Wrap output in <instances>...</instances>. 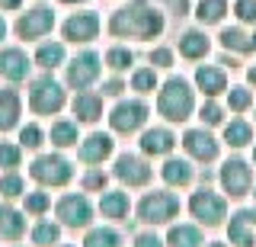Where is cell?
Masks as SVG:
<instances>
[{
	"label": "cell",
	"mask_w": 256,
	"mask_h": 247,
	"mask_svg": "<svg viewBox=\"0 0 256 247\" xmlns=\"http://www.w3.org/2000/svg\"><path fill=\"white\" fill-rule=\"evenodd\" d=\"M160 29H164V20L157 17L154 10H150L144 0L138 4L125 7V10H118L116 17H112V33L116 36H138V39H150L157 36Z\"/></svg>",
	"instance_id": "cell-1"
},
{
	"label": "cell",
	"mask_w": 256,
	"mask_h": 247,
	"mask_svg": "<svg viewBox=\"0 0 256 247\" xmlns=\"http://www.w3.org/2000/svg\"><path fill=\"white\" fill-rule=\"evenodd\" d=\"M160 113L166 119H173V122H182L189 113H192V90L182 81H170L160 90Z\"/></svg>",
	"instance_id": "cell-2"
},
{
	"label": "cell",
	"mask_w": 256,
	"mask_h": 247,
	"mask_svg": "<svg viewBox=\"0 0 256 247\" xmlns=\"http://www.w3.org/2000/svg\"><path fill=\"white\" fill-rule=\"evenodd\" d=\"M29 100H32V109H36V113L48 116V113H58V109L64 106V90L52 81V77H42V81L32 84Z\"/></svg>",
	"instance_id": "cell-3"
},
{
	"label": "cell",
	"mask_w": 256,
	"mask_h": 247,
	"mask_svg": "<svg viewBox=\"0 0 256 247\" xmlns=\"http://www.w3.org/2000/svg\"><path fill=\"white\" fill-rule=\"evenodd\" d=\"M180 212V202L170 193H154L141 202V218L150 221V225H160V221H170L173 215Z\"/></svg>",
	"instance_id": "cell-4"
},
{
	"label": "cell",
	"mask_w": 256,
	"mask_h": 247,
	"mask_svg": "<svg viewBox=\"0 0 256 247\" xmlns=\"http://www.w3.org/2000/svg\"><path fill=\"white\" fill-rule=\"evenodd\" d=\"M32 177L38 183H52V186H61V183L70 180V164L64 161V157H38L36 164H32Z\"/></svg>",
	"instance_id": "cell-5"
},
{
	"label": "cell",
	"mask_w": 256,
	"mask_h": 247,
	"mask_svg": "<svg viewBox=\"0 0 256 247\" xmlns=\"http://www.w3.org/2000/svg\"><path fill=\"white\" fill-rule=\"evenodd\" d=\"M189 205H192V215H196L198 221H205V225H218L224 218V199H218L214 193H208V189L196 193Z\"/></svg>",
	"instance_id": "cell-6"
},
{
	"label": "cell",
	"mask_w": 256,
	"mask_h": 247,
	"mask_svg": "<svg viewBox=\"0 0 256 247\" xmlns=\"http://www.w3.org/2000/svg\"><path fill=\"white\" fill-rule=\"evenodd\" d=\"M221 183L230 196H244L246 189H250V167L244 161H228L224 170H221Z\"/></svg>",
	"instance_id": "cell-7"
},
{
	"label": "cell",
	"mask_w": 256,
	"mask_h": 247,
	"mask_svg": "<svg viewBox=\"0 0 256 247\" xmlns=\"http://www.w3.org/2000/svg\"><path fill=\"white\" fill-rule=\"evenodd\" d=\"M52 23H54V13L38 7V10L26 13V17L16 23V33H20L22 39H38V36H45L48 29H52Z\"/></svg>",
	"instance_id": "cell-8"
},
{
	"label": "cell",
	"mask_w": 256,
	"mask_h": 247,
	"mask_svg": "<svg viewBox=\"0 0 256 247\" xmlns=\"http://www.w3.org/2000/svg\"><path fill=\"white\" fill-rule=\"evenodd\" d=\"M58 215L64 218V225L80 228V225L90 221V202H86L84 196H64L58 202Z\"/></svg>",
	"instance_id": "cell-9"
},
{
	"label": "cell",
	"mask_w": 256,
	"mask_h": 247,
	"mask_svg": "<svg viewBox=\"0 0 256 247\" xmlns=\"http://www.w3.org/2000/svg\"><path fill=\"white\" fill-rule=\"evenodd\" d=\"M96 74H100V58L96 55H80V58H74V65L68 68V84L86 87V84L96 81Z\"/></svg>",
	"instance_id": "cell-10"
},
{
	"label": "cell",
	"mask_w": 256,
	"mask_h": 247,
	"mask_svg": "<svg viewBox=\"0 0 256 247\" xmlns=\"http://www.w3.org/2000/svg\"><path fill=\"white\" fill-rule=\"evenodd\" d=\"M144 119H148V109H144L141 103H122V106H116V113H112V129L116 132H134Z\"/></svg>",
	"instance_id": "cell-11"
},
{
	"label": "cell",
	"mask_w": 256,
	"mask_h": 247,
	"mask_svg": "<svg viewBox=\"0 0 256 247\" xmlns=\"http://www.w3.org/2000/svg\"><path fill=\"white\" fill-rule=\"evenodd\" d=\"M116 173H118V180H125V183H128V186H141V183H148V180H150V167L144 164L141 157H132V154L118 157Z\"/></svg>",
	"instance_id": "cell-12"
},
{
	"label": "cell",
	"mask_w": 256,
	"mask_h": 247,
	"mask_svg": "<svg viewBox=\"0 0 256 247\" xmlns=\"http://www.w3.org/2000/svg\"><path fill=\"white\" fill-rule=\"evenodd\" d=\"M26 74H29V61L20 49L0 52V77H6V81H22Z\"/></svg>",
	"instance_id": "cell-13"
},
{
	"label": "cell",
	"mask_w": 256,
	"mask_h": 247,
	"mask_svg": "<svg viewBox=\"0 0 256 247\" xmlns=\"http://www.w3.org/2000/svg\"><path fill=\"white\" fill-rule=\"evenodd\" d=\"M96 29H100V20H96L93 13H77V17H70L68 23H64V36L74 39V42H86V39H93Z\"/></svg>",
	"instance_id": "cell-14"
},
{
	"label": "cell",
	"mask_w": 256,
	"mask_h": 247,
	"mask_svg": "<svg viewBox=\"0 0 256 247\" xmlns=\"http://www.w3.org/2000/svg\"><path fill=\"white\" fill-rule=\"evenodd\" d=\"M186 151L192 157H198V161H212L214 154H218V145H214V138L212 135H205V132H186Z\"/></svg>",
	"instance_id": "cell-15"
},
{
	"label": "cell",
	"mask_w": 256,
	"mask_h": 247,
	"mask_svg": "<svg viewBox=\"0 0 256 247\" xmlns=\"http://www.w3.org/2000/svg\"><path fill=\"white\" fill-rule=\"evenodd\" d=\"M20 116V97L13 90H0V132L13 129Z\"/></svg>",
	"instance_id": "cell-16"
},
{
	"label": "cell",
	"mask_w": 256,
	"mask_h": 247,
	"mask_svg": "<svg viewBox=\"0 0 256 247\" xmlns=\"http://www.w3.org/2000/svg\"><path fill=\"white\" fill-rule=\"evenodd\" d=\"M109 151H112V141L106 135H90V138L84 141V148H80V157H84L86 164H96V161H102Z\"/></svg>",
	"instance_id": "cell-17"
},
{
	"label": "cell",
	"mask_w": 256,
	"mask_h": 247,
	"mask_svg": "<svg viewBox=\"0 0 256 247\" xmlns=\"http://www.w3.org/2000/svg\"><path fill=\"white\" fill-rule=\"evenodd\" d=\"M22 228H26L22 215L10 205H0V237H20Z\"/></svg>",
	"instance_id": "cell-18"
},
{
	"label": "cell",
	"mask_w": 256,
	"mask_h": 247,
	"mask_svg": "<svg viewBox=\"0 0 256 247\" xmlns=\"http://www.w3.org/2000/svg\"><path fill=\"white\" fill-rule=\"evenodd\" d=\"M141 148L148 151V154H166V151L173 148V135H170V132H164V129H154V132L144 135Z\"/></svg>",
	"instance_id": "cell-19"
},
{
	"label": "cell",
	"mask_w": 256,
	"mask_h": 247,
	"mask_svg": "<svg viewBox=\"0 0 256 247\" xmlns=\"http://www.w3.org/2000/svg\"><path fill=\"white\" fill-rule=\"evenodd\" d=\"M100 209L106 218H125L128 215V196L125 193H106L100 202Z\"/></svg>",
	"instance_id": "cell-20"
},
{
	"label": "cell",
	"mask_w": 256,
	"mask_h": 247,
	"mask_svg": "<svg viewBox=\"0 0 256 247\" xmlns=\"http://www.w3.org/2000/svg\"><path fill=\"white\" fill-rule=\"evenodd\" d=\"M180 52L186 55V58H202V55L208 52V39L202 33H186L180 39Z\"/></svg>",
	"instance_id": "cell-21"
},
{
	"label": "cell",
	"mask_w": 256,
	"mask_h": 247,
	"mask_svg": "<svg viewBox=\"0 0 256 247\" xmlns=\"http://www.w3.org/2000/svg\"><path fill=\"white\" fill-rule=\"evenodd\" d=\"M196 81H198V87H202L208 97H214V93L224 90V74H221V71H214V68H202L196 74Z\"/></svg>",
	"instance_id": "cell-22"
},
{
	"label": "cell",
	"mask_w": 256,
	"mask_h": 247,
	"mask_svg": "<svg viewBox=\"0 0 256 247\" xmlns=\"http://www.w3.org/2000/svg\"><path fill=\"white\" fill-rule=\"evenodd\" d=\"M102 113V103L96 97H77L74 100V116L84 119V122H93V119H100Z\"/></svg>",
	"instance_id": "cell-23"
},
{
	"label": "cell",
	"mask_w": 256,
	"mask_h": 247,
	"mask_svg": "<svg viewBox=\"0 0 256 247\" xmlns=\"http://www.w3.org/2000/svg\"><path fill=\"white\" fill-rule=\"evenodd\" d=\"M170 244L173 247H198L202 244V234H198L196 228H189V225H180V228L170 231Z\"/></svg>",
	"instance_id": "cell-24"
},
{
	"label": "cell",
	"mask_w": 256,
	"mask_h": 247,
	"mask_svg": "<svg viewBox=\"0 0 256 247\" xmlns=\"http://www.w3.org/2000/svg\"><path fill=\"white\" fill-rule=\"evenodd\" d=\"M224 10H228L224 0H202V4H198V20L202 23H218L224 17Z\"/></svg>",
	"instance_id": "cell-25"
},
{
	"label": "cell",
	"mask_w": 256,
	"mask_h": 247,
	"mask_svg": "<svg viewBox=\"0 0 256 247\" xmlns=\"http://www.w3.org/2000/svg\"><path fill=\"white\" fill-rule=\"evenodd\" d=\"M230 244L234 247H253V237H250V231H246L244 215H237V218L230 221Z\"/></svg>",
	"instance_id": "cell-26"
},
{
	"label": "cell",
	"mask_w": 256,
	"mask_h": 247,
	"mask_svg": "<svg viewBox=\"0 0 256 247\" xmlns=\"http://www.w3.org/2000/svg\"><path fill=\"white\" fill-rule=\"evenodd\" d=\"M164 177H166V183H189V177H192V170H189V164H182V161H170L164 167Z\"/></svg>",
	"instance_id": "cell-27"
},
{
	"label": "cell",
	"mask_w": 256,
	"mask_h": 247,
	"mask_svg": "<svg viewBox=\"0 0 256 247\" xmlns=\"http://www.w3.org/2000/svg\"><path fill=\"white\" fill-rule=\"evenodd\" d=\"M221 39H224V45H228V49H237V52H250V49H256V42H253V39H246L240 29H228Z\"/></svg>",
	"instance_id": "cell-28"
},
{
	"label": "cell",
	"mask_w": 256,
	"mask_h": 247,
	"mask_svg": "<svg viewBox=\"0 0 256 247\" xmlns=\"http://www.w3.org/2000/svg\"><path fill=\"white\" fill-rule=\"evenodd\" d=\"M52 141L54 145H74L77 141V125L74 122H58L52 129Z\"/></svg>",
	"instance_id": "cell-29"
},
{
	"label": "cell",
	"mask_w": 256,
	"mask_h": 247,
	"mask_svg": "<svg viewBox=\"0 0 256 247\" xmlns=\"http://www.w3.org/2000/svg\"><path fill=\"white\" fill-rule=\"evenodd\" d=\"M224 138L230 141V145H246L250 141V125H244V122H230L228 129H224Z\"/></svg>",
	"instance_id": "cell-30"
},
{
	"label": "cell",
	"mask_w": 256,
	"mask_h": 247,
	"mask_svg": "<svg viewBox=\"0 0 256 247\" xmlns=\"http://www.w3.org/2000/svg\"><path fill=\"white\" fill-rule=\"evenodd\" d=\"M61 58H64V49H61V45H42V49H38V65H42V68L61 65Z\"/></svg>",
	"instance_id": "cell-31"
},
{
	"label": "cell",
	"mask_w": 256,
	"mask_h": 247,
	"mask_svg": "<svg viewBox=\"0 0 256 247\" xmlns=\"http://www.w3.org/2000/svg\"><path fill=\"white\" fill-rule=\"evenodd\" d=\"M86 247H118V234L116 231H93L90 237H86Z\"/></svg>",
	"instance_id": "cell-32"
},
{
	"label": "cell",
	"mask_w": 256,
	"mask_h": 247,
	"mask_svg": "<svg viewBox=\"0 0 256 247\" xmlns=\"http://www.w3.org/2000/svg\"><path fill=\"white\" fill-rule=\"evenodd\" d=\"M32 237H36V244H54V241H58V228L48 225V221H42V225L36 228V234H32Z\"/></svg>",
	"instance_id": "cell-33"
},
{
	"label": "cell",
	"mask_w": 256,
	"mask_h": 247,
	"mask_svg": "<svg viewBox=\"0 0 256 247\" xmlns=\"http://www.w3.org/2000/svg\"><path fill=\"white\" fill-rule=\"evenodd\" d=\"M106 61H109V68H116V71H118V68H128V65H132V55H128L125 49H112Z\"/></svg>",
	"instance_id": "cell-34"
},
{
	"label": "cell",
	"mask_w": 256,
	"mask_h": 247,
	"mask_svg": "<svg viewBox=\"0 0 256 247\" xmlns=\"http://www.w3.org/2000/svg\"><path fill=\"white\" fill-rule=\"evenodd\" d=\"M0 193L4 196H20L22 193V180L20 177H4L0 180Z\"/></svg>",
	"instance_id": "cell-35"
},
{
	"label": "cell",
	"mask_w": 256,
	"mask_h": 247,
	"mask_svg": "<svg viewBox=\"0 0 256 247\" xmlns=\"http://www.w3.org/2000/svg\"><path fill=\"white\" fill-rule=\"evenodd\" d=\"M20 164V151L13 145H0V167H16Z\"/></svg>",
	"instance_id": "cell-36"
},
{
	"label": "cell",
	"mask_w": 256,
	"mask_h": 247,
	"mask_svg": "<svg viewBox=\"0 0 256 247\" xmlns=\"http://www.w3.org/2000/svg\"><path fill=\"white\" fill-rule=\"evenodd\" d=\"M237 17L253 23L256 20V0H237Z\"/></svg>",
	"instance_id": "cell-37"
},
{
	"label": "cell",
	"mask_w": 256,
	"mask_h": 247,
	"mask_svg": "<svg viewBox=\"0 0 256 247\" xmlns=\"http://www.w3.org/2000/svg\"><path fill=\"white\" fill-rule=\"evenodd\" d=\"M22 145H26V148H36V145H42V132H38L36 129V125H26V129H22Z\"/></svg>",
	"instance_id": "cell-38"
},
{
	"label": "cell",
	"mask_w": 256,
	"mask_h": 247,
	"mask_svg": "<svg viewBox=\"0 0 256 247\" xmlns=\"http://www.w3.org/2000/svg\"><path fill=\"white\" fill-rule=\"evenodd\" d=\"M134 90H154V71H138L134 74Z\"/></svg>",
	"instance_id": "cell-39"
},
{
	"label": "cell",
	"mask_w": 256,
	"mask_h": 247,
	"mask_svg": "<svg viewBox=\"0 0 256 247\" xmlns=\"http://www.w3.org/2000/svg\"><path fill=\"white\" fill-rule=\"evenodd\" d=\"M230 106H234V109H246V106H250V93H246V90H230Z\"/></svg>",
	"instance_id": "cell-40"
},
{
	"label": "cell",
	"mask_w": 256,
	"mask_h": 247,
	"mask_svg": "<svg viewBox=\"0 0 256 247\" xmlns=\"http://www.w3.org/2000/svg\"><path fill=\"white\" fill-rule=\"evenodd\" d=\"M45 205H48V196H42V193H36V196L26 199V209L29 212H45Z\"/></svg>",
	"instance_id": "cell-41"
},
{
	"label": "cell",
	"mask_w": 256,
	"mask_h": 247,
	"mask_svg": "<svg viewBox=\"0 0 256 247\" xmlns=\"http://www.w3.org/2000/svg\"><path fill=\"white\" fill-rule=\"evenodd\" d=\"M202 119L205 122H221V109L214 103H208V106H202Z\"/></svg>",
	"instance_id": "cell-42"
},
{
	"label": "cell",
	"mask_w": 256,
	"mask_h": 247,
	"mask_svg": "<svg viewBox=\"0 0 256 247\" xmlns=\"http://www.w3.org/2000/svg\"><path fill=\"white\" fill-rule=\"evenodd\" d=\"M150 61H154V65H170V52H166V49H157L154 55H150Z\"/></svg>",
	"instance_id": "cell-43"
},
{
	"label": "cell",
	"mask_w": 256,
	"mask_h": 247,
	"mask_svg": "<svg viewBox=\"0 0 256 247\" xmlns=\"http://www.w3.org/2000/svg\"><path fill=\"white\" fill-rule=\"evenodd\" d=\"M138 247H160V241H157L154 234H141L138 237Z\"/></svg>",
	"instance_id": "cell-44"
},
{
	"label": "cell",
	"mask_w": 256,
	"mask_h": 247,
	"mask_svg": "<svg viewBox=\"0 0 256 247\" xmlns=\"http://www.w3.org/2000/svg\"><path fill=\"white\" fill-rule=\"evenodd\" d=\"M164 4H170V7H173V13H186L189 0H164Z\"/></svg>",
	"instance_id": "cell-45"
},
{
	"label": "cell",
	"mask_w": 256,
	"mask_h": 247,
	"mask_svg": "<svg viewBox=\"0 0 256 247\" xmlns=\"http://www.w3.org/2000/svg\"><path fill=\"white\" fill-rule=\"evenodd\" d=\"M102 183H106V177H100V173H90V177H86V186H90V189L102 186Z\"/></svg>",
	"instance_id": "cell-46"
},
{
	"label": "cell",
	"mask_w": 256,
	"mask_h": 247,
	"mask_svg": "<svg viewBox=\"0 0 256 247\" xmlns=\"http://www.w3.org/2000/svg\"><path fill=\"white\" fill-rule=\"evenodd\" d=\"M0 7H4V10H16V7H20V0H0Z\"/></svg>",
	"instance_id": "cell-47"
},
{
	"label": "cell",
	"mask_w": 256,
	"mask_h": 247,
	"mask_svg": "<svg viewBox=\"0 0 256 247\" xmlns=\"http://www.w3.org/2000/svg\"><path fill=\"white\" fill-rule=\"evenodd\" d=\"M4 33H6V26H4V20H0V39H4Z\"/></svg>",
	"instance_id": "cell-48"
},
{
	"label": "cell",
	"mask_w": 256,
	"mask_h": 247,
	"mask_svg": "<svg viewBox=\"0 0 256 247\" xmlns=\"http://www.w3.org/2000/svg\"><path fill=\"white\" fill-rule=\"evenodd\" d=\"M250 81H253V84H256V68H253V71H250Z\"/></svg>",
	"instance_id": "cell-49"
},
{
	"label": "cell",
	"mask_w": 256,
	"mask_h": 247,
	"mask_svg": "<svg viewBox=\"0 0 256 247\" xmlns=\"http://www.w3.org/2000/svg\"><path fill=\"white\" fill-rule=\"evenodd\" d=\"M64 4H84V0H64Z\"/></svg>",
	"instance_id": "cell-50"
},
{
	"label": "cell",
	"mask_w": 256,
	"mask_h": 247,
	"mask_svg": "<svg viewBox=\"0 0 256 247\" xmlns=\"http://www.w3.org/2000/svg\"><path fill=\"white\" fill-rule=\"evenodd\" d=\"M212 247H221V244H212Z\"/></svg>",
	"instance_id": "cell-51"
}]
</instances>
